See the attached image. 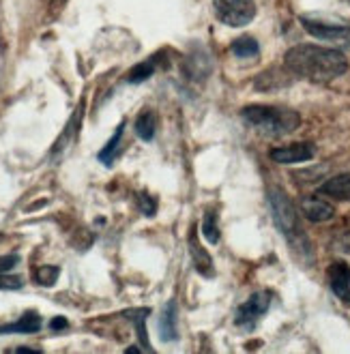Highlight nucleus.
<instances>
[{
    "label": "nucleus",
    "mask_w": 350,
    "mask_h": 354,
    "mask_svg": "<svg viewBox=\"0 0 350 354\" xmlns=\"http://www.w3.org/2000/svg\"><path fill=\"white\" fill-rule=\"evenodd\" d=\"M286 69L297 77L310 80L314 84H326L348 71V60L340 50L320 46H295L284 56Z\"/></svg>",
    "instance_id": "nucleus-1"
},
{
    "label": "nucleus",
    "mask_w": 350,
    "mask_h": 354,
    "mask_svg": "<svg viewBox=\"0 0 350 354\" xmlns=\"http://www.w3.org/2000/svg\"><path fill=\"white\" fill-rule=\"evenodd\" d=\"M247 124L256 127L264 136H288L299 129L301 116L295 110L279 108V106H247L241 112Z\"/></svg>",
    "instance_id": "nucleus-2"
},
{
    "label": "nucleus",
    "mask_w": 350,
    "mask_h": 354,
    "mask_svg": "<svg viewBox=\"0 0 350 354\" xmlns=\"http://www.w3.org/2000/svg\"><path fill=\"white\" fill-rule=\"evenodd\" d=\"M269 208H271V215H273L277 230L288 239V243L293 247L305 245V232L301 227L297 208L291 202V198H288L282 189H271L269 192Z\"/></svg>",
    "instance_id": "nucleus-3"
},
{
    "label": "nucleus",
    "mask_w": 350,
    "mask_h": 354,
    "mask_svg": "<svg viewBox=\"0 0 350 354\" xmlns=\"http://www.w3.org/2000/svg\"><path fill=\"white\" fill-rule=\"evenodd\" d=\"M215 17L225 26H247L256 17L254 0H213Z\"/></svg>",
    "instance_id": "nucleus-4"
},
{
    "label": "nucleus",
    "mask_w": 350,
    "mask_h": 354,
    "mask_svg": "<svg viewBox=\"0 0 350 354\" xmlns=\"http://www.w3.org/2000/svg\"><path fill=\"white\" fill-rule=\"evenodd\" d=\"M303 28L316 39L322 41H331V44L350 48V26L346 24H331V22H320V19L312 17H301Z\"/></svg>",
    "instance_id": "nucleus-5"
},
{
    "label": "nucleus",
    "mask_w": 350,
    "mask_h": 354,
    "mask_svg": "<svg viewBox=\"0 0 350 354\" xmlns=\"http://www.w3.org/2000/svg\"><path fill=\"white\" fill-rule=\"evenodd\" d=\"M271 307V292H254L250 299H247L239 309H237V316H234V322L243 328H254L256 322L269 311Z\"/></svg>",
    "instance_id": "nucleus-6"
},
{
    "label": "nucleus",
    "mask_w": 350,
    "mask_h": 354,
    "mask_svg": "<svg viewBox=\"0 0 350 354\" xmlns=\"http://www.w3.org/2000/svg\"><path fill=\"white\" fill-rule=\"evenodd\" d=\"M326 277H329V286H331L333 295L350 305V266L346 262H333L326 270Z\"/></svg>",
    "instance_id": "nucleus-7"
},
{
    "label": "nucleus",
    "mask_w": 350,
    "mask_h": 354,
    "mask_svg": "<svg viewBox=\"0 0 350 354\" xmlns=\"http://www.w3.org/2000/svg\"><path fill=\"white\" fill-rule=\"evenodd\" d=\"M314 157V144L310 142H297L291 147H282L271 151V159L275 163H303Z\"/></svg>",
    "instance_id": "nucleus-8"
},
{
    "label": "nucleus",
    "mask_w": 350,
    "mask_h": 354,
    "mask_svg": "<svg viewBox=\"0 0 350 354\" xmlns=\"http://www.w3.org/2000/svg\"><path fill=\"white\" fill-rule=\"evenodd\" d=\"M301 211L303 215L314 221V223H320V221H329V219H333L335 215V208L331 202H326L318 196H310V198H303L301 202Z\"/></svg>",
    "instance_id": "nucleus-9"
},
{
    "label": "nucleus",
    "mask_w": 350,
    "mask_h": 354,
    "mask_svg": "<svg viewBox=\"0 0 350 354\" xmlns=\"http://www.w3.org/2000/svg\"><path fill=\"white\" fill-rule=\"evenodd\" d=\"M320 194L333 200H350V174H338L322 183Z\"/></svg>",
    "instance_id": "nucleus-10"
},
{
    "label": "nucleus",
    "mask_w": 350,
    "mask_h": 354,
    "mask_svg": "<svg viewBox=\"0 0 350 354\" xmlns=\"http://www.w3.org/2000/svg\"><path fill=\"white\" fill-rule=\"evenodd\" d=\"M190 252H192V260H194V266H196L198 273H202L204 277H211L213 275V260L207 254V249L198 243L196 230H192V236H190Z\"/></svg>",
    "instance_id": "nucleus-11"
},
{
    "label": "nucleus",
    "mask_w": 350,
    "mask_h": 354,
    "mask_svg": "<svg viewBox=\"0 0 350 354\" xmlns=\"http://www.w3.org/2000/svg\"><path fill=\"white\" fill-rule=\"evenodd\" d=\"M159 335L163 342H176L178 339V324H176V303L170 301L163 307L161 322H159Z\"/></svg>",
    "instance_id": "nucleus-12"
},
{
    "label": "nucleus",
    "mask_w": 350,
    "mask_h": 354,
    "mask_svg": "<svg viewBox=\"0 0 350 354\" xmlns=\"http://www.w3.org/2000/svg\"><path fill=\"white\" fill-rule=\"evenodd\" d=\"M37 330H41V318L35 311H26L19 320L0 326V333H26L28 335V333H37Z\"/></svg>",
    "instance_id": "nucleus-13"
},
{
    "label": "nucleus",
    "mask_w": 350,
    "mask_h": 354,
    "mask_svg": "<svg viewBox=\"0 0 350 354\" xmlns=\"http://www.w3.org/2000/svg\"><path fill=\"white\" fill-rule=\"evenodd\" d=\"M149 314H151V309H147V307H144V309H127V311H122V316L129 318L131 324L136 326L138 339H140V344L147 350H151V346H149V335H147V328H144V322H147Z\"/></svg>",
    "instance_id": "nucleus-14"
},
{
    "label": "nucleus",
    "mask_w": 350,
    "mask_h": 354,
    "mask_svg": "<svg viewBox=\"0 0 350 354\" xmlns=\"http://www.w3.org/2000/svg\"><path fill=\"white\" fill-rule=\"evenodd\" d=\"M155 131H157V118L153 112H142L136 120V133L140 140L144 142H151L155 138Z\"/></svg>",
    "instance_id": "nucleus-15"
},
{
    "label": "nucleus",
    "mask_w": 350,
    "mask_h": 354,
    "mask_svg": "<svg viewBox=\"0 0 350 354\" xmlns=\"http://www.w3.org/2000/svg\"><path fill=\"white\" fill-rule=\"evenodd\" d=\"M260 52V46L254 37H239L232 44V54L237 58H256Z\"/></svg>",
    "instance_id": "nucleus-16"
},
{
    "label": "nucleus",
    "mask_w": 350,
    "mask_h": 354,
    "mask_svg": "<svg viewBox=\"0 0 350 354\" xmlns=\"http://www.w3.org/2000/svg\"><path fill=\"white\" fill-rule=\"evenodd\" d=\"M202 234L209 243H219L221 239V232L217 227V213L213 208H207V213H204V219H202Z\"/></svg>",
    "instance_id": "nucleus-17"
},
{
    "label": "nucleus",
    "mask_w": 350,
    "mask_h": 354,
    "mask_svg": "<svg viewBox=\"0 0 350 354\" xmlns=\"http://www.w3.org/2000/svg\"><path fill=\"white\" fill-rule=\"evenodd\" d=\"M122 129H125V122H120V124H118L116 131H114V136H112V140L106 144L104 149H101V153H99V161H101V163L110 165V163L114 161V157H116V153H118L120 138H122Z\"/></svg>",
    "instance_id": "nucleus-18"
},
{
    "label": "nucleus",
    "mask_w": 350,
    "mask_h": 354,
    "mask_svg": "<svg viewBox=\"0 0 350 354\" xmlns=\"http://www.w3.org/2000/svg\"><path fill=\"white\" fill-rule=\"evenodd\" d=\"M153 71H155V58L144 60V62H140V65H136V67L129 71L127 82H129V84H140V82L149 80V77L153 75Z\"/></svg>",
    "instance_id": "nucleus-19"
},
{
    "label": "nucleus",
    "mask_w": 350,
    "mask_h": 354,
    "mask_svg": "<svg viewBox=\"0 0 350 354\" xmlns=\"http://www.w3.org/2000/svg\"><path fill=\"white\" fill-rule=\"evenodd\" d=\"M58 275H60V270H58L56 266H41V268L37 270L35 279H37V283H41V286H54L56 279H58Z\"/></svg>",
    "instance_id": "nucleus-20"
},
{
    "label": "nucleus",
    "mask_w": 350,
    "mask_h": 354,
    "mask_svg": "<svg viewBox=\"0 0 350 354\" xmlns=\"http://www.w3.org/2000/svg\"><path fill=\"white\" fill-rule=\"evenodd\" d=\"M136 200H138V206H140L142 215L153 217V215L157 213V202H155V198L149 196L147 192H140V194L136 196Z\"/></svg>",
    "instance_id": "nucleus-21"
},
{
    "label": "nucleus",
    "mask_w": 350,
    "mask_h": 354,
    "mask_svg": "<svg viewBox=\"0 0 350 354\" xmlns=\"http://www.w3.org/2000/svg\"><path fill=\"white\" fill-rule=\"evenodd\" d=\"M19 288H22V279L0 273V290H19Z\"/></svg>",
    "instance_id": "nucleus-22"
},
{
    "label": "nucleus",
    "mask_w": 350,
    "mask_h": 354,
    "mask_svg": "<svg viewBox=\"0 0 350 354\" xmlns=\"http://www.w3.org/2000/svg\"><path fill=\"white\" fill-rule=\"evenodd\" d=\"M17 262H19V258H17L15 254L3 256V258H0V273H9V270H11Z\"/></svg>",
    "instance_id": "nucleus-23"
},
{
    "label": "nucleus",
    "mask_w": 350,
    "mask_h": 354,
    "mask_svg": "<svg viewBox=\"0 0 350 354\" xmlns=\"http://www.w3.org/2000/svg\"><path fill=\"white\" fill-rule=\"evenodd\" d=\"M50 326H52L54 330H58V328H67V320H65V318H54V320L50 322Z\"/></svg>",
    "instance_id": "nucleus-24"
},
{
    "label": "nucleus",
    "mask_w": 350,
    "mask_h": 354,
    "mask_svg": "<svg viewBox=\"0 0 350 354\" xmlns=\"http://www.w3.org/2000/svg\"><path fill=\"white\" fill-rule=\"evenodd\" d=\"M15 352H39V350H35V348H17Z\"/></svg>",
    "instance_id": "nucleus-25"
},
{
    "label": "nucleus",
    "mask_w": 350,
    "mask_h": 354,
    "mask_svg": "<svg viewBox=\"0 0 350 354\" xmlns=\"http://www.w3.org/2000/svg\"><path fill=\"white\" fill-rule=\"evenodd\" d=\"M127 352L131 354V352H140V348H136V346H131V348H127Z\"/></svg>",
    "instance_id": "nucleus-26"
}]
</instances>
